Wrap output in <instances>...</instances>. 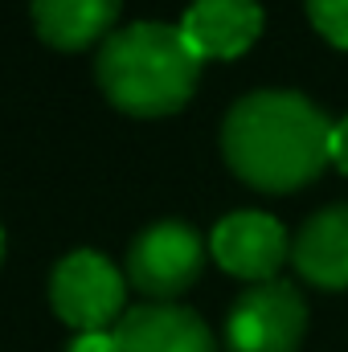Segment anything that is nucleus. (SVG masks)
Masks as SVG:
<instances>
[{"label": "nucleus", "instance_id": "obj_1", "mask_svg": "<svg viewBox=\"0 0 348 352\" xmlns=\"http://www.w3.org/2000/svg\"><path fill=\"white\" fill-rule=\"evenodd\" d=\"M332 127L299 90H250L226 111L221 152L246 184L291 192L332 164Z\"/></svg>", "mask_w": 348, "mask_h": 352}, {"label": "nucleus", "instance_id": "obj_2", "mask_svg": "<svg viewBox=\"0 0 348 352\" xmlns=\"http://www.w3.org/2000/svg\"><path fill=\"white\" fill-rule=\"evenodd\" d=\"M98 87L127 115H173L188 102L201 78V58L180 25L131 21L102 37L94 58Z\"/></svg>", "mask_w": 348, "mask_h": 352}, {"label": "nucleus", "instance_id": "obj_3", "mask_svg": "<svg viewBox=\"0 0 348 352\" xmlns=\"http://www.w3.org/2000/svg\"><path fill=\"white\" fill-rule=\"evenodd\" d=\"M307 332V303L287 278L254 283L226 316L230 352H299Z\"/></svg>", "mask_w": 348, "mask_h": 352}, {"label": "nucleus", "instance_id": "obj_4", "mask_svg": "<svg viewBox=\"0 0 348 352\" xmlns=\"http://www.w3.org/2000/svg\"><path fill=\"white\" fill-rule=\"evenodd\" d=\"M123 295H127V283H123L119 266L102 250H90V246L58 258L54 274H50V303L78 332H98L107 324H119Z\"/></svg>", "mask_w": 348, "mask_h": 352}, {"label": "nucleus", "instance_id": "obj_5", "mask_svg": "<svg viewBox=\"0 0 348 352\" xmlns=\"http://www.w3.org/2000/svg\"><path fill=\"white\" fill-rule=\"evenodd\" d=\"M205 266V242L188 221H152L127 246V278L156 303H173V295L188 291Z\"/></svg>", "mask_w": 348, "mask_h": 352}, {"label": "nucleus", "instance_id": "obj_6", "mask_svg": "<svg viewBox=\"0 0 348 352\" xmlns=\"http://www.w3.org/2000/svg\"><path fill=\"white\" fill-rule=\"evenodd\" d=\"M209 250L221 270L246 283H270L291 254V238L279 217L259 213V209H234L213 226Z\"/></svg>", "mask_w": 348, "mask_h": 352}, {"label": "nucleus", "instance_id": "obj_7", "mask_svg": "<svg viewBox=\"0 0 348 352\" xmlns=\"http://www.w3.org/2000/svg\"><path fill=\"white\" fill-rule=\"evenodd\" d=\"M115 352H217V340L193 307L148 299L119 316Z\"/></svg>", "mask_w": 348, "mask_h": 352}, {"label": "nucleus", "instance_id": "obj_8", "mask_svg": "<svg viewBox=\"0 0 348 352\" xmlns=\"http://www.w3.org/2000/svg\"><path fill=\"white\" fill-rule=\"evenodd\" d=\"M184 41L197 58H238L246 54L262 33L259 0H193L180 16Z\"/></svg>", "mask_w": 348, "mask_h": 352}, {"label": "nucleus", "instance_id": "obj_9", "mask_svg": "<svg viewBox=\"0 0 348 352\" xmlns=\"http://www.w3.org/2000/svg\"><path fill=\"white\" fill-rule=\"evenodd\" d=\"M295 270L324 291H348V201L312 213L291 242Z\"/></svg>", "mask_w": 348, "mask_h": 352}, {"label": "nucleus", "instance_id": "obj_10", "mask_svg": "<svg viewBox=\"0 0 348 352\" xmlns=\"http://www.w3.org/2000/svg\"><path fill=\"white\" fill-rule=\"evenodd\" d=\"M123 0H33V25L45 45L83 50L98 37H111Z\"/></svg>", "mask_w": 348, "mask_h": 352}, {"label": "nucleus", "instance_id": "obj_11", "mask_svg": "<svg viewBox=\"0 0 348 352\" xmlns=\"http://www.w3.org/2000/svg\"><path fill=\"white\" fill-rule=\"evenodd\" d=\"M303 4H307L312 25H316L332 45L348 50V0H303Z\"/></svg>", "mask_w": 348, "mask_h": 352}, {"label": "nucleus", "instance_id": "obj_12", "mask_svg": "<svg viewBox=\"0 0 348 352\" xmlns=\"http://www.w3.org/2000/svg\"><path fill=\"white\" fill-rule=\"evenodd\" d=\"M66 352H115V332H107V328H98V332H78Z\"/></svg>", "mask_w": 348, "mask_h": 352}, {"label": "nucleus", "instance_id": "obj_13", "mask_svg": "<svg viewBox=\"0 0 348 352\" xmlns=\"http://www.w3.org/2000/svg\"><path fill=\"white\" fill-rule=\"evenodd\" d=\"M332 164L348 176V115L332 127Z\"/></svg>", "mask_w": 348, "mask_h": 352}, {"label": "nucleus", "instance_id": "obj_14", "mask_svg": "<svg viewBox=\"0 0 348 352\" xmlns=\"http://www.w3.org/2000/svg\"><path fill=\"white\" fill-rule=\"evenodd\" d=\"M0 263H4V221H0Z\"/></svg>", "mask_w": 348, "mask_h": 352}]
</instances>
